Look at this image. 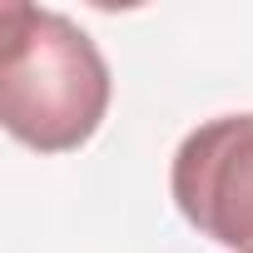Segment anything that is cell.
Segmentation results:
<instances>
[{
    "instance_id": "1",
    "label": "cell",
    "mask_w": 253,
    "mask_h": 253,
    "mask_svg": "<svg viewBox=\"0 0 253 253\" xmlns=\"http://www.w3.org/2000/svg\"><path fill=\"white\" fill-rule=\"evenodd\" d=\"M109 114V65L99 45L60 10L0 5V124L40 154H70Z\"/></svg>"
},
{
    "instance_id": "2",
    "label": "cell",
    "mask_w": 253,
    "mask_h": 253,
    "mask_svg": "<svg viewBox=\"0 0 253 253\" xmlns=\"http://www.w3.org/2000/svg\"><path fill=\"white\" fill-rule=\"evenodd\" d=\"M169 194L189 228L228 253H253V114H218L184 134Z\"/></svg>"
}]
</instances>
